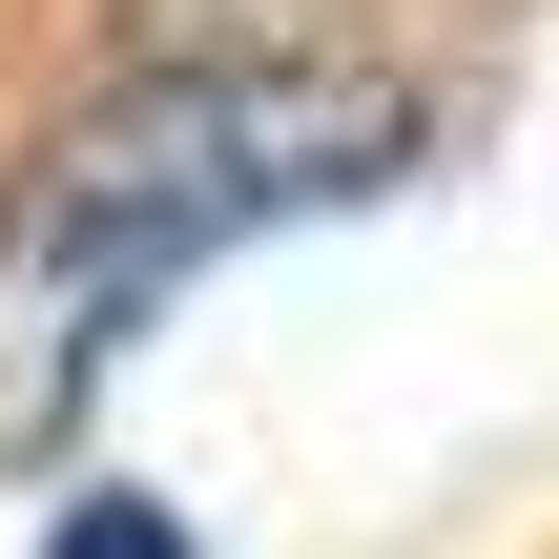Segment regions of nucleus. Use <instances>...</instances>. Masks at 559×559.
<instances>
[{"mask_svg": "<svg viewBox=\"0 0 559 559\" xmlns=\"http://www.w3.org/2000/svg\"><path fill=\"white\" fill-rule=\"evenodd\" d=\"M41 559H187V519H166L145 477H104V498H62V519H41Z\"/></svg>", "mask_w": 559, "mask_h": 559, "instance_id": "nucleus-2", "label": "nucleus"}, {"mask_svg": "<svg viewBox=\"0 0 559 559\" xmlns=\"http://www.w3.org/2000/svg\"><path fill=\"white\" fill-rule=\"evenodd\" d=\"M415 166V104L353 62H166L0 166V456H41L249 228H332Z\"/></svg>", "mask_w": 559, "mask_h": 559, "instance_id": "nucleus-1", "label": "nucleus"}]
</instances>
